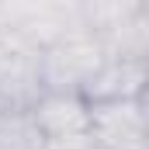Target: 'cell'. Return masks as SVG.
I'll use <instances>...</instances> for the list:
<instances>
[{
  "instance_id": "cell-1",
  "label": "cell",
  "mask_w": 149,
  "mask_h": 149,
  "mask_svg": "<svg viewBox=\"0 0 149 149\" xmlns=\"http://www.w3.org/2000/svg\"><path fill=\"white\" fill-rule=\"evenodd\" d=\"M108 59L111 56L104 42L80 17L70 31H63L42 49V87L45 94H83V87Z\"/></svg>"
},
{
  "instance_id": "cell-2",
  "label": "cell",
  "mask_w": 149,
  "mask_h": 149,
  "mask_svg": "<svg viewBox=\"0 0 149 149\" xmlns=\"http://www.w3.org/2000/svg\"><path fill=\"white\" fill-rule=\"evenodd\" d=\"M45 94L42 49L17 31L0 35V111L28 114Z\"/></svg>"
},
{
  "instance_id": "cell-3",
  "label": "cell",
  "mask_w": 149,
  "mask_h": 149,
  "mask_svg": "<svg viewBox=\"0 0 149 149\" xmlns=\"http://www.w3.org/2000/svg\"><path fill=\"white\" fill-rule=\"evenodd\" d=\"M97 149H146V97L87 104Z\"/></svg>"
},
{
  "instance_id": "cell-4",
  "label": "cell",
  "mask_w": 149,
  "mask_h": 149,
  "mask_svg": "<svg viewBox=\"0 0 149 149\" xmlns=\"http://www.w3.org/2000/svg\"><path fill=\"white\" fill-rule=\"evenodd\" d=\"M28 114L42 139H70L90 132V108L80 94H42Z\"/></svg>"
},
{
  "instance_id": "cell-5",
  "label": "cell",
  "mask_w": 149,
  "mask_h": 149,
  "mask_svg": "<svg viewBox=\"0 0 149 149\" xmlns=\"http://www.w3.org/2000/svg\"><path fill=\"white\" fill-rule=\"evenodd\" d=\"M87 104L146 97V59H108L80 94Z\"/></svg>"
}]
</instances>
